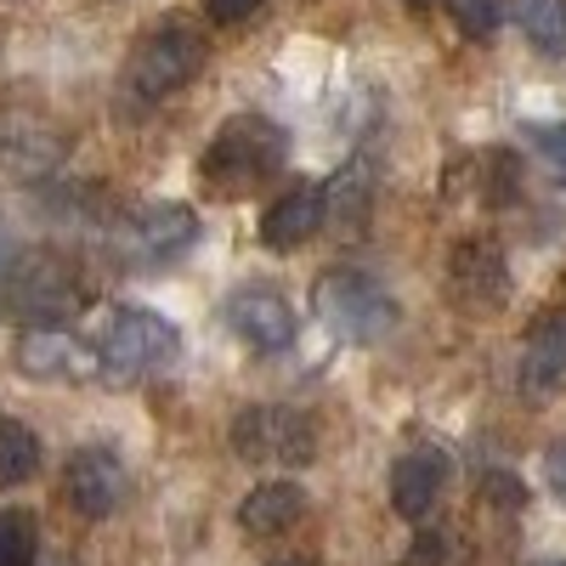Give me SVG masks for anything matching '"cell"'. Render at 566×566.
I'll return each mask as SVG.
<instances>
[{
    "label": "cell",
    "mask_w": 566,
    "mask_h": 566,
    "mask_svg": "<svg viewBox=\"0 0 566 566\" xmlns=\"http://www.w3.org/2000/svg\"><path fill=\"white\" fill-rule=\"evenodd\" d=\"M181 357V335L176 323L148 312V306H119L103 328V346H97V368L103 380L125 386V380H142V374H159Z\"/></svg>",
    "instance_id": "5b68a950"
},
{
    "label": "cell",
    "mask_w": 566,
    "mask_h": 566,
    "mask_svg": "<svg viewBox=\"0 0 566 566\" xmlns=\"http://www.w3.org/2000/svg\"><path fill=\"white\" fill-rule=\"evenodd\" d=\"M323 221H335L340 232H357V227L368 221V181H363L357 165L340 170L335 181L323 187Z\"/></svg>",
    "instance_id": "ac0fdd59"
},
{
    "label": "cell",
    "mask_w": 566,
    "mask_h": 566,
    "mask_svg": "<svg viewBox=\"0 0 566 566\" xmlns=\"http://www.w3.org/2000/svg\"><path fill=\"white\" fill-rule=\"evenodd\" d=\"M125 464L119 453L108 448H74L69 464H63V499L74 515H85V522H103V515H114L125 504Z\"/></svg>",
    "instance_id": "ba28073f"
},
{
    "label": "cell",
    "mask_w": 566,
    "mask_h": 566,
    "mask_svg": "<svg viewBox=\"0 0 566 566\" xmlns=\"http://www.w3.org/2000/svg\"><path fill=\"white\" fill-rule=\"evenodd\" d=\"M205 57H210V45H205L199 29L165 23V29H154V34L130 52V63H125V97L142 103V108H154V103L176 97L187 80H199Z\"/></svg>",
    "instance_id": "277c9868"
},
{
    "label": "cell",
    "mask_w": 566,
    "mask_h": 566,
    "mask_svg": "<svg viewBox=\"0 0 566 566\" xmlns=\"http://www.w3.org/2000/svg\"><path fill=\"white\" fill-rule=\"evenodd\" d=\"M18 368L29 380H91L97 368V346H85L74 328H29L18 340Z\"/></svg>",
    "instance_id": "8fae6325"
},
{
    "label": "cell",
    "mask_w": 566,
    "mask_h": 566,
    "mask_svg": "<svg viewBox=\"0 0 566 566\" xmlns=\"http://www.w3.org/2000/svg\"><path fill=\"white\" fill-rule=\"evenodd\" d=\"M515 18L544 57H566V0H522Z\"/></svg>",
    "instance_id": "d6986e66"
},
{
    "label": "cell",
    "mask_w": 566,
    "mask_h": 566,
    "mask_svg": "<svg viewBox=\"0 0 566 566\" xmlns=\"http://www.w3.org/2000/svg\"><path fill=\"white\" fill-rule=\"evenodd\" d=\"M272 566H317V560H301V555H295V560H272Z\"/></svg>",
    "instance_id": "83f0119b"
},
{
    "label": "cell",
    "mask_w": 566,
    "mask_h": 566,
    "mask_svg": "<svg viewBox=\"0 0 566 566\" xmlns=\"http://www.w3.org/2000/svg\"><path fill=\"white\" fill-rule=\"evenodd\" d=\"M448 12H453L459 34H470V40H488L499 29V0H448Z\"/></svg>",
    "instance_id": "44dd1931"
},
{
    "label": "cell",
    "mask_w": 566,
    "mask_h": 566,
    "mask_svg": "<svg viewBox=\"0 0 566 566\" xmlns=\"http://www.w3.org/2000/svg\"><path fill=\"white\" fill-rule=\"evenodd\" d=\"M205 7H210L216 23H250V18L266 7V0H205Z\"/></svg>",
    "instance_id": "cb8c5ba5"
},
{
    "label": "cell",
    "mask_w": 566,
    "mask_h": 566,
    "mask_svg": "<svg viewBox=\"0 0 566 566\" xmlns=\"http://www.w3.org/2000/svg\"><path fill=\"white\" fill-rule=\"evenodd\" d=\"M85 306H91V290H85L80 266L63 250L40 244V250L12 255V266H7V312L18 323H29V328H69Z\"/></svg>",
    "instance_id": "7a4b0ae2"
},
{
    "label": "cell",
    "mask_w": 566,
    "mask_h": 566,
    "mask_svg": "<svg viewBox=\"0 0 566 566\" xmlns=\"http://www.w3.org/2000/svg\"><path fill=\"white\" fill-rule=\"evenodd\" d=\"M323 227V187L317 181H295L290 193H277V205L261 216V244L266 250H295Z\"/></svg>",
    "instance_id": "9a60e30c"
},
{
    "label": "cell",
    "mask_w": 566,
    "mask_h": 566,
    "mask_svg": "<svg viewBox=\"0 0 566 566\" xmlns=\"http://www.w3.org/2000/svg\"><path fill=\"white\" fill-rule=\"evenodd\" d=\"M34 566H74L69 555H45V560H34Z\"/></svg>",
    "instance_id": "4316f807"
},
{
    "label": "cell",
    "mask_w": 566,
    "mask_h": 566,
    "mask_svg": "<svg viewBox=\"0 0 566 566\" xmlns=\"http://www.w3.org/2000/svg\"><path fill=\"white\" fill-rule=\"evenodd\" d=\"M544 566H566V560H544Z\"/></svg>",
    "instance_id": "f546056e"
},
{
    "label": "cell",
    "mask_w": 566,
    "mask_h": 566,
    "mask_svg": "<svg viewBox=\"0 0 566 566\" xmlns=\"http://www.w3.org/2000/svg\"><path fill=\"white\" fill-rule=\"evenodd\" d=\"M317 317L352 346H380L397 328V301L368 272H323L317 277Z\"/></svg>",
    "instance_id": "8992f818"
},
{
    "label": "cell",
    "mask_w": 566,
    "mask_h": 566,
    "mask_svg": "<svg viewBox=\"0 0 566 566\" xmlns=\"http://www.w3.org/2000/svg\"><path fill=\"white\" fill-rule=\"evenodd\" d=\"M63 130L57 125H45L40 114H7L0 119V159H7L12 170L23 176H45V170H57L63 165Z\"/></svg>",
    "instance_id": "5bb4252c"
},
{
    "label": "cell",
    "mask_w": 566,
    "mask_h": 566,
    "mask_svg": "<svg viewBox=\"0 0 566 566\" xmlns=\"http://www.w3.org/2000/svg\"><path fill=\"white\" fill-rule=\"evenodd\" d=\"M533 148H538V165L549 170V181L566 187V125H538L533 130Z\"/></svg>",
    "instance_id": "7402d4cb"
},
{
    "label": "cell",
    "mask_w": 566,
    "mask_h": 566,
    "mask_svg": "<svg viewBox=\"0 0 566 566\" xmlns=\"http://www.w3.org/2000/svg\"><path fill=\"white\" fill-rule=\"evenodd\" d=\"M515 374H522V397H533V402H544L566 386V306L544 312L533 323V335L522 346V368Z\"/></svg>",
    "instance_id": "7c38bea8"
},
{
    "label": "cell",
    "mask_w": 566,
    "mask_h": 566,
    "mask_svg": "<svg viewBox=\"0 0 566 566\" xmlns=\"http://www.w3.org/2000/svg\"><path fill=\"white\" fill-rule=\"evenodd\" d=\"M34 560H40L34 515H23V510H0V566H34Z\"/></svg>",
    "instance_id": "ffe728a7"
},
{
    "label": "cell",
    "mask_w": 566,
    "mask_h": 566,
    "mask_svg": "<svg viewBox=\"0 0 566 566\" xmlns=\"http://www.w3.org/2000/svg\"><path fill=\"white\" fill-rule=\"evenodd\" d=\"M232 453L250 464H306L317 453L312 419L277 402H255L232 419Z\"/></svg>",
    "instance_id": "52a82bcc"
},
{
    "label": "cell",
    "mask_w": 566,
    "mask_h": 566,
    "mask_svg": "<svg viewBox=\"0 0 566 566\" xmlns=\"http://www.w3.org/2000/svg\"><path fill=\"white\" fill-rule=\"evenodd\" d=\"M12 266V232H7V221H0V272Z\"/></svg>",
    "instance_id": "484cf974"
},
{
    "label": "cell",
    "mask_w": 566,
    "mask_h": 566,
    "mask_svg": "<svg viewBox=\"0 0 566 566\" xmlns=\"http://www.w3.org/2000/svg\"><path fill=\"white\" fill-rule=\"evenodd\" d=\"M40 476V437L29 431L23 419L0 413V493L7 488H23Z\"/></svg>",
    "instance_id": "e0dca14e"
},
{
    "label": "cell",
    "mask_w": 566,
    "mask_h": 566,
    "mask_svg": "<svg viewBox=\"0 0 566 566\" xmlns=\"http://www.w3.org/2000/svg\"><path fill=\"white\" fill-rule=\"evenodd\" d=\"M408 7H431V0H408Z\"/></svg>",
    "instance_id": "f1b7e54d"
},
{
    "label": "cell",
    "mask_w": 566,
    "mask_h": 566,
    "mask_svg": "<svg viewBox=\"0 0 566 566\" xmlns=\"http://www.w3.org/2000/svg\"><path fill=\"white\" fill-rule=\"evenodd\" d=\"M227 323H232V335H239L250 352L295 346V306L283 301L277 290H266V283H250V290L232 295L227 301Z\"/></svg>",
    "instance_id": "30bf717a"
},
{
    "label": "cell",
    "mask_w": 566,
    "mask_h": 566,
    "mask_svg": "<svg viewBox=\"0 0 566 566\" xmlns=\"http://www.w3.org/2000/svg\"><path fill=\"white\" fill-rule=\"evenodd\" d=\"M448 488V459L437 448H413L391 464V510L402 522H424Z\"/></svg>",
    "instance_id": "4fadbf2b"
},
{
    "label": "cell",
    "mask_w": 566,
    "mask_h": 566,
    "mask_svg": "<svg viewBox=\"0 0 566 566\" xmlns=\"http://www.w3.org/2000/svg\"><path fill=\"white\" fill-rule=\"evenodd\" d=\"M408 566H448V538L442 533H419L408 549Z\"/></svg>",
    "instance_id": "603a6c76"
},
{
    "label": "cell",
    "mask_w": 566,
    "mask_h": 566,
    "mask_svg": "<svg viewBox=\"0 0 566 566\" xmlns=\"http://www.w3.org/2000/svg\"><path fill=\"white\" fill-rule=\"evenodd\" d=\"M448 283L453 301L470 312H493L510 301V261L493 239H459L448 255Z\"/></svg>",
    "instance_id": "9c48e42d"
},
{
    "label": "cell",
    "mask_w": 566,
    "mask_h": 566,
    "mask_svg": "<svg viewBox=\"0 0 566 566\" xmlns=\"http://www.w3.org/2000/svg\"><path fill=\"white\" fill-rule=\"evenodd\" d=\"M103 244H108L114 266H125V272L176 266L199 244V210H187V205H136L108 227Z\"/></svg>",
    "instance_id": "3957f363"
},
{
    "label": "cell",
    "mask_w": 566,
    "mask_h": 566,
    "mask_svg": "<svg viewBox=\"0 0 566 566\" xmlns=\"http://www.w3.org/2000/svg\"><path fill=\"white\" fill-rule=\"evenodd\" d=\"M283 154H290V130L261 119V114H239V119H227L210 136L199 176H205V187L216 199H244V193H255L261 181L277 176Z\"/></svg>",
    "instance_id": "6da1fadb"
},
{
    "label": "cell",
    "mask_w": 566,
    "mask_h": 566,
    "mask_svg": "<svg viewBox=\"0 0 566 566\" xmlns=\"http://www.w3.org/2000/svg\"><path fill=\"white\" fill-rule=\"evenodd\" d=\"M301 515H306V488L272 476V482H261V488L244 493V504H239V527H244L250 538H277V533H290Z\"/></svg>",
    "instance_id": "2e32d148"
},
{
    "label": "cell",
    "mask_w": 566,
    "mask_h": 566,
    "mask_svg": "<svg viewBox=\"0 0 566 566\" xmlns=\"http://www.w3.org/2000/svg\"><path fill=\"white\" fill-rule=\"evenodd\" d=\"M544 476H549V488L566 499V442H549V448H544Z\"/></svg>",
    "instance_id": "d4e9b609"
}]
</instances>
